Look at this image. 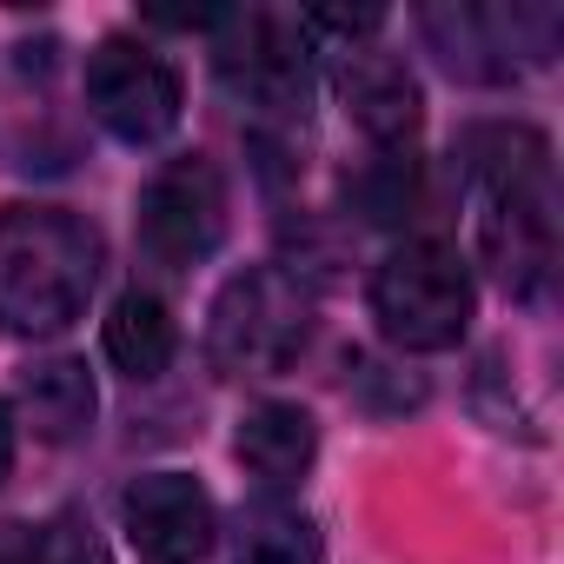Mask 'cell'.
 <instances>
[{"label": "cell", "instance_id": "5b68a950", "mask_svg": "<svg viewBox=\"0 0 564 564\" xmlns=\"http://www.w3.org/2000/svg\"><path fill=\"white\" fill-rule=\"evenodd\" d=\"M180 100H186V94H180L173 61L153 54L147 41L113 34V41H100V47L87 54V107H94V120H100L113 140H127V147L166 140V133L180 127Z\"/></svg>", "mask_w": 564, "mask_h": 564}, {"label": "cell", "instance_id": "2e32d148", "mask_svg": "<svg viewBox=\"0 0 564 564\" xmlns=\"http://www.w3.org/2000/svg\"><path fill=\"white\" fill-rule=\"evenodd\" d=\"M14 471V412H8V399H0V478Z\"/></svg>", "mask_w": 564, "mask_h": 564}, {"label": "cell", "instance_id": "3957f363", "mask_svg": "<svg viewBox=\"0 0 564 564\" xmlns=\"http://www.w3.org/2000/svg\"><path fill=\"white\" fill-rule=\"evenodd\" d=\"M478 313V286L452 246L412 239L372 272V319L399 352H452Z\"/></svg>", "mask_w": 564, "mask_h": 564}, {"label": "cell", "instance_id": "9a60e30c", "mask_svg": "<svg viewBox=\"0 0 564 564\" xmlns=\"http://www.w3.org/2000/svg\"><path fill=\"white\" fill-rule=\"evenodd\" d=\"M14 564H94V544H87L74 524H47V531L21 538Z\"/></svg>", "mask_w": 564, "mask_h": 564}, {"label": "cell", "instance_id": "30bf717a", "mask_svg": "<svg viewBox=\"0 0 564 564\" xmlns=\"http://www.w3.org/2000/svg\"><path fill=\"white\" fill-rule=\"evenodd\" d=\"M232 452H239V465H246L259 485L286 491V485H300V478L313 471V458H319V425H313L306 405L265 399V405H252V412L239 419Z\"/></svg>", "mask_w": 564, "mask_h": 564}, {"label": "cell", "instance_id": "8fae6325", "mask_svg": "<svg viewBox=\"0 0 564 564\" xmlns=\"http://www.w3.org/2000/svg\"><path fill=\"white\" fill-rule=\"evenodd\" d=\"M14 399H21V419L34 425V438H47V445H67L94 425V372L80 359L28 366Z\"/></svg>", "mask_w": 564, "mask_h": 564}, {"label": "cell", "instance_id": "8992f818", "mask_svg": "<svg viewBox=\"0 0 564 564\" xmlns=\"http://www.w3.org/2000/svg\"><path fill=\"white\" fill-rule=\"evenodd\" d=\"M226 239V180L206 153L166 160L140 193V246L153 265L186 272Z\"/></svg>", "mask_w": 564, "mask_h": 564}, {"label": "cell", "instance_id": "52a82bcc", "mask_svg": "<svg viewBox=\"0 0 564 564\" xmlns=\"http://www.w3.org/2000/svg\"><path fill=\"white\" fill-rule=\"evenodd\" d=\"M120 524H127V538L147 564H199L213 551V531H219L206 485L186 478V471L133 478L127 498H120Z\"/></svg>", "mask_w": 564, "mask_h": 564}, {"label": "cell", "instance_id": "6da1fadb", "mask_svg": "<svg viewBox=\"0 0 564 564\" xmlns=\"http://www.w3.org/2000/svg\"><path fill=\"white\" fill-rule=\"evenodd\" d=\"M465 173H471V232L485 265L518 300H538L557 265L551 147L531 127H478L465 140Z\"/></svg>", "mask_w": 564, "mask_h": 564}, {"label": "cell", "instance_id": "ba28073f", "mask_svg": "<svg viewBox=\"0 0 564 564\" xmlns=\"http://www.w3.org/2000/svg\"><path fill=\"white\" fill-rule=\"evenodd\" d=\"M219 74L272 113L306 107V87H313L306 80V28L279 21V14H232V41L219 47Z\"/></svg>", "mask_w": 564, "mask_h": 564}, {"label": "cell", "instance_id": "5bb4252c", "mask_svg": "<svg viewBox=\"0 0 564 564\" xmlns=\"http://www.w3.org/2000/svg\"><path fill=\"white\" fill-rule=\"evenodd\" d=\"M352 199H359L366 219H399V213L412 206V160L386 153L366 180H352Z\"/></svg>", "mask_w": 564, "mask_h": 564}, {"label": "cell", "instance_id": "7c38bea8", "mask_svg": "<svg viewBox=\"0 0 564 564\" xmlns=\"http://www.w3.org/2000/svg\"><path fill=\"white\" fill-rule=\"evenodd\" d=\"M173 313L160 306V293H120L113 313H107V359L127 372V379H160L173 366Z\"/></svg>", "mask_w": 564, "mask_h": 564}, {"label": "cell", "instance_id": "277c9868", "mask_svg": "<svg viewBox=\"0 0 564 564\" xmlns=\"http://www.w3.org/2000/svg\"><path fill=\"white\" fill-rule=\"evenodd\" d=\"M306 339H313V300H306L300 279H286L279 265H252V272L226 279V293L213 300L206 346L239 379L286 372L306 352Z\"/></svg>", "mask_w": 564, "mask_h": 564}, {"label": "cell", "instance_id": "7a4b0ae2", "mask_svg": "<svg viewBox=\"0 0 564 564\" xmlns=\"http://www.w3.org/2000/svg\"><path fill=\"white\" fill-rule=\"evenodd\" d=\"M100 279V232L67 206L0 213V333L47 339L67 333Z\"/></svg>", "mask_w": 564, "mask_h": 564}, {"label": "cell", "instance_id": "9c48e42d", "mask_svg": "<svg viewBox=\"0 0 564 564\" xmlns=\"http://www.w3.org/2000/svg\"><path fill=\"white\" fill-rule=\"evenodd\" d=\"M339 100H346L352 127L366 140H379V147L412 140L419 133V113H425L419 80L405 74V61L399 54H372V47H352L339 61Z\"/></svg>", "mask_w": 564, "mask_h": 564}, {"label": "cell", "instance_id": "4fadbf2b", "mask_svg": "<svg viewBox=\"0 0 564 564\" xmlns=\"http://www.w3.org/2000/svg\"><path fill=\"white\" fill-rule=\"evenodd\" d=\"M232 564H319V538L306 518L293 511H259L239 538V557Z\"/></svg>", "mask_w": 564, "mask_h": 564}]
</instances>
